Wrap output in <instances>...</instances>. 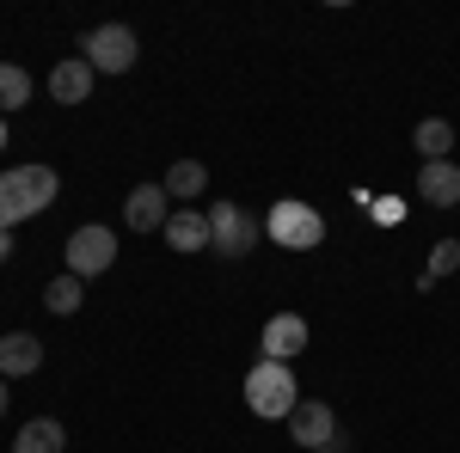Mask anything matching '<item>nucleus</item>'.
I'll list each match as a JSON object with an SVG mask.
<instances>
[{"label": "nucleus", "instance_id": "obj_3", "mask_svg": "<svg viewBox=\"0 0 460 453\" xmlns=\"http://www.w3.org/2000/svg\"><path fill=\"white\" fill-rule=\"evenodd\" d=\"M264 233H270V245H283V251H314L325 240V214L314 203H301V196H283V203H270V214H264Z\"/></svg>", "mask_w": 460, "mask_h": 453}, {"label": "nucleus", "instance_id": "obj_8", "mask_svg": "<svg viewBox=\"0 0 460 453\" xmlns=\"http://www.w3.org/2000/svg\"><path fill=\"white\" fill-rule=\"evenodd\" d=\"M166 221H172L166 184H136V190L123 196V227H129V233H160Z\"/></svg>", "mask_w": 460, "mask_h": 453}, {"label": "nucleus", "instance_id": "obj_22", "mask_svg": "<svg viewBox=\"0 0 460 453\" xmlns=\"http://www.w3.org/2000/svg\"><path fill=\"white\" fill-rule=\"evenodd\" d=\"M0 147H6V117H0Z\"/></svg>", "mask_w": 460, "mask_h": 453}, {"label": "nucleus", "instance_id": "obj_17", "mask_svg": "<svg viewBox=\"0 0 460 453\" xmlns=\"http://www.w3.org/2000/svg\"><path fill=\"white\" fill-rule=\"evenodd\" d=\"M203 190H209V166H203V160H178L172 172H166V196H184V203H190V196H203Z\"/></svg>", "mask_w": 460, "mask_h": 453}, {"label": "nucleus", "instance_id": "obj_1", "mask_svg": "<svg viewBox=\"0 0 460 453\" xmlns=\"http://www.w3.org/2000/svg\"><path fill=\"white\" fill-rule=\"evenodd\" d=\"M56 190H62L56 166H13V172H0V233H13L19 221L43 214L56 203Z\"/></svg>", "mask_w": 460, "mask_h": 453}, {"label": "nucleus", "instance_id": "obj_14", "mask_svg": "<svg viewBox=\"0 0 460 453\" xmlns=\"http://www.w3.org/2000/svg\"><path fill=\"white\" fill-rule=\"evenodd\" d=\"M13 453H68V429H62L56 417L19 423V435H13Z\"/></svg>", "mask_w": 460, "mask_h": 453}, {"label": "nucleus", "instance_id": "obj_10", "mask_svg": "<svg viewBox=\"0 0 460 453\" xmlns=\"http://www.w3.org/2000/svg\"><path fill=\"white\" fill-rule=\"evenodd\" d=\"M37 368H43V337L6 331V337H0V380H25V374H37Z\"/></svg>", "mask_w": 460, "mask_h": 453}, {"label": "nucleus", "instance_id": "obj_2", "mask_svg": "<svg viewBox=\"0 0 460 453\" xmlns=\"http://www.w3.org/2000/svg\"><path fill=\"white\" fill-rule=\"evenodd\" d=\"M301 405V386L288 374V362H264L258 355V368L246 374V411L264 423H288V411Z\"/></svg>", "mask_w": 460, "mask_h": 453}, {"label": "nucleus", "instance_id": "obj_13", "mask_svg": "<svg viewBox=\"0 0 460 453\" xmlns=\"http://www.w3.org/2000/svg\"><path fill=\"white\" fill-rule=\"evenodd\" d=\"M418 196H424L429 209H455L460 203V166L455 160H429L424 172H418Z\"/></svg>", "mask_w": 460, "mask_h": 453}, {"label": "nucleus", "instance_id": "obj_5", "mask_svg": "<svg viewBox=\"0 0 460 453\" xmlns=\"http://www.w3.org/2000/svg\"><path fill=\"white\" fill-rule=\"evenodd\" d=\"M203 214H209V245L221 257H246L252 245L264 240V221L252 209H240V203H215V209H203Z\"/></svg>", "mask_w": 460, "mask_h": 453}, {"label": "nucleus", "instance_id": "obj_15", "mask_svg": "<svg viewBox=\"0 0 460 453\" xmlns=\"http://www.w3.org/2000/svg\"><path fill=\"white\" fill-rule=\"evenodd\" d=\"M80 301H86V282L68 276V270H62V276L43 288V307H49L56 318H74V313H80Z\"/></svg>", "mask_w": 460, "mask_h": 453}, {"label": "nucleus", "instance_id": "obj_16", "mask_svg": "<svg viewBox=\"0 0 460 453\" xmlns=\"http://www.w3.org/2000/svg\"><path fill=\"white\" fill-rule=\"evenodd\" d=\"M418 153H424V166L429 160H448V147H455V123H448V117H424V123H418Z\"/></svg>", "mask_w": 460, "mask_h": 453}, {"label": "nucleus", "instance_id": "obj_9", "mask_svg": "<svg viewBox=\"0 0 460 453\" xmlns=\"http://www.w3.org/2000/svg\"><path fill=\"white\" fill-rule=\"evenodd\" d=\"M258 344H264V362H295L301 349L314 344V331H307V318H301V313H270Z\"/></svg>", "mask_w": 460, "mask_h": 453}, {"label": "nucleus", "instance_id": "obj_4", "mask_svg": "<svg viewBox=\"0 0 460 453\" xmlns=\"http://www.w3.org/2000/svg\"><path fill=\"white\" fill-rule=\"evenodd\" d=\"M80 56L93 62V74H129L136 56H142V37L129 31V25H93V31L80 37Z\"/></svg>", "mask_w": 460, "mask_h": 453}, {"label": "nucleus", "instance_id": "obj_21", "mask_svg": "<svg viewBox=\"0 0 460 453\" xmlns=\"http://www.w3.org/2000/svg\"><path fill=\"white\" fill-rule=\"evenodd\" d=\"M6 386H13V380H0V417H6Z\"/></svg>", "mask_w": 460, "mask_h": 453}, {"label": "nucleus", "instance_id": "obj_23", "mask_svg": "<svg viewBox=\"0 0 460 453\" xmlns=\"http://www.w3.org/2000/svg\"><path fill=\"white\" fill-rule=\"evenodd\" d=\"M325 453H338V448H325Z\"/></svg>", "mask_w": 460, "mask_h": 453}, {"label": "nucleus", "instance_id": "obj_20", "mask_svg": "<svg viewBox=\"0 0 460 453\" xmlns=\"http://www.w3.org/2000/svg\"><path fill=\"white\" fill-rule=\"evenodd\" d=\"M6 257H13V233H0V264H6Z\"/></svg>", "mask_w": 460, "mask_h": 453}, {"label": "nucleus", "instance_id": "obj_6", "mask_svg": "<svg viewBox=\"0 0 460 453\" xmlns=\"http://www.w3.org/2000/svg\"><path fill=\"white\" fill-rule=\"evenodd\" d=\"M62 251H68V276L93 282V276H105L111 264H117V233L99 227V221H86V227H74V233H68Z\"/></svg>", "mask_w": 460, "mask_h": 453}, {"label": "nucleus", "instance_id": "obj_12", "mask_svg": "<svg viewBox=\"0 0 460 453\" xmlns=\"http://www.w3.org/2000/svg\"><path fill=\"white\" fill-rule=\"evenodd\" d=\"M166 245H172L178 257H197V251H209V214L203 209H172V221L160 227Z\"/></svg>", "mask_w": 460, "mask_h": 453}, {"label": "nucleus", "instance_id": "obj_19", "mask_svg": "<svg viewBox=\"0 0 460 453\" xmlns=\"http://www.w3.org/2000/svg\"><path fill=\"white\" fill-rule=\"evenodd\" d=\"M455 270H460V240H436V251H429V264H424V288H436Z\"/></svg>", "mask_w": 460, "mask_h": 453}, {"label": "nucleus", "instance_id": "obj_11", "mask_svg": "<svg viewBox=\"0 0 460 453\" xmlns=\"http://www.w3.org/2000/svg\"><path fill=\"white\" fill-rule=\"evenodd\" d=\"M93 80H99L93 62L86 56H68V62H56V74H49V99L56 105H86L93 99Z\"/></svg>", "mask_w": 460, "mask_h": 453}, {"label": "nucleus", "instance_id": "obj_18", "mask_svg": "<svg viewBox=\"0 0 460 453\" xmlns=\"http://www.w3.org/2000/svg\"><path fill=\"white\" fill-rule=\"evenodd\" d=\"M25 105H31V74L0 62V117H13V110H25Z\"/></svg>", "mask_w": 460, "mask_h": 453}, {"label": "nucleus", "instance_id": "obj_7", "mask_svg": "<svg viewBox=\"0 0 460 453\" xmlns=\"http://www.w3.org/2000/svg\"><path fill=\"white\" fill-rule=\"evenodd\" d=\"M288 441L301 453H325L338 441V411L332 405H319V398H301L295 411H288Z\"/></svg>", "mask_w": 460, "mask_h": 453}]
</instances>
